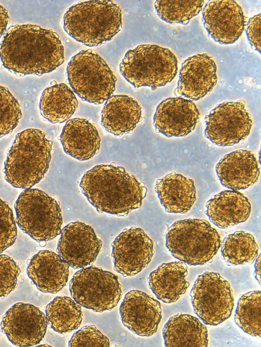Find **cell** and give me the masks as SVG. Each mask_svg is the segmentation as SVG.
<instances>
[{"instance_id": "1", "label": "cell", "mask_w": 261, "mask_h": 347, "mask_svg": "<svg viewBox=\"0 0 261 347\" xmlns=\"http://www.w3.org/2000/svg\"><path fill=\"white\" fill-rule=\"evenodd\" d=\"M3 66L23 76L52 72L65 61L64 49L58 34L33 24L10 26L0 43Z\"/></svg>"}, {"instance_id": "2", "label": "cell", "mask_w": 261, "mask_h": 347, "mask_svg": "<svg viewBox=\"0 0 261 347\" xmlns=\"http://www.w3.org/2000/svg\"><path fill=\"white\" fill-rule=\"evenodd\" d=\"M79 186L89 203L100 213L126 216L139 208L147 189L133 175L115 164H101L86 171Z\"/></svg>"}, {"instance_id": "3", "label": "cell", "mask_w": 261, "mask_h": 347, "mask_svg": "<svg viewBox=\"0 0 261 347\" xmlns=\"http://www.w3.org/2000/svg\"><path fill=\"white\" fill-rule=\"evenodd\" d=\"M53 142L40 129L18 133L4 163L5 180L15 188L28 189L39 183L49 168Z\"/></svg>"}, {"instance_id": "4", "label": "cell", "mask_w": 261, "mask_h": 347, "mask_svg": "<svg viewBox=\"0 0 261 347\" xmlns=\"http://www.w3.org/2000/svg\"><path fill=\"white\" fill-rule=\"evenodd\" d=\"M122 14L120 6L112 1L81 2L67 10L63 28L83 44L97 46L111 40L121 30Z\"/></svg>"}, {"instance_id": "5", "label": "cell", "mask_w": 261, "mask_h": 347, "mask_svg": "<svg viewBox=\"0 0 261 347\" xmlns=\"http://www.w3.org/2000/svg\"><path fill=\"white\" fill-rule=\"evenodd\" d=\"M165 238L171 255L190 265L210 262L221 245L217 230L208 221L196 218L176 221L166 230Z\"/></svg>"}, {"instance_id": "6", "label": "cell", "mask_w": 261, "mask_h": 347, "mask_svg": "<svg viewBox=\"0 0 261 347\" xmlns=\"http://www.w3.org/2000/svg\"><path fill=\"white\" fill-rule=\"evenodd\" d=\"M119 71L135 88L147 86L155 89L173 79L177 72V60L167 48L142 44L125 53Z\"/></svg>"}, {"instance_id": "7", "label": "cell", "mask_w": 261, "mask_h": 347, "mask_svg": "<svg viewBox=\"0 0 261 347\" xmlns=\"http://www.w3.org/2000/svg\"><path fill=\"white\" fill-rule=\"evenodd\" d=\"M70 87L83 100L103 103L115 90L117 78L105 61L91 49L73 56L66 69Z\"/></svg>"}, {"instance_id": "8", "label": "cell", "mask_w": 261, "mask_h": 347, "mask_svg": "<svg viewBox=\"0 0 261 347\" xmlns=\"http://www.w3.org/2000/svg\"><path fill=\"white\" fill-rule=\"evenodd\" d=\"M14 208L18 227L33 239L46 242L61 233L63 219L60 204L44 192L25 189Z\"/></svg>"}, {"instance_id": "9", "label": "cell", "mask_w": 261, "mask_h": 347, "mask_svg": "<svg viewBox=\"0 0 261 347\" xmlns=\"http://www.w3.org/2000/svg\"><path fill=\"white\" fill-rule=\"evenodd\" d=\"M69 290L81 306L99 313L113 309L122 296L118 277L94 265L81 269L73 275Z\"/></svg>"}, {"instance_id": "10", "label": "cell", "mask_w": 261, "mask_h": 347, "mask_svg": "<svg viewBox=\"0 0 261 347\" xmlns=\"http://www.w3.org/2000/svg\"><path fill=\"white\" fill-rule=\"evenodd\" d=\"M190 297L194 313L208 326H217L226 321L234 307L230 283L216 272L206 271L199 275Z\"/></svg>"}, {"instance_id": "11", "label": "cell", "mask_w": 261, "mask_h": 347, "mask_svg": "<svg viewBox=\"0 0 261 347\" xmlns=\"http://www.w3.org/2000/svg\"><path fill=\"white\" fill-rule=\"evenodd\" d=\"M205 137L218 146L238 144L250 134V114L243 100L219 104L205 117Z\"/></svg>"}, {"instance_id": "12", "label": "cell", "mask_w": 261, "mask_h": 347, "mask_svg": "<svg viewBox=\"0 0 261 347\" xmlns=\"http://www.w3.org/2000/svg\"><path fill=\"white\" fill-rule=\"evenodd\" d=\"M114 269L124 277H132L150 262L153 242L141 228L132 227L119 234L111 244Z\"/></svg>"}, {"instance_id": "13", "label": "cell", "mask_w": 261, "mask_h": 347, "mask_svg": "<svg viewBox=\"0 0 261 347\" xmlns=\"http://www.w3.org/2000/svg\"><path fill=\"white\" fill-rule=\"evenodd\" d=\"M47 324L46 315L38 307L19 302L5 312L1 329L13 345L32 346L39 344L43 339Z\"/></svg>"}, {"instance_id": "14", "label": "cell", "mask_w": 261, "mask_h": 347, "mask_svg": "<svg viewBox=\"0 0 261 347\" xmlns=\"http://www.w3.org/2000/svg\"><path fill=\"white\" fill-rule=\"evenodd\" d=\"M57 252L74 269L91 265L102 245L90 225L79 221L69 223L62 229Z\"/></svg>"}, {"instance_id": "15", "label": "cell", "mask_w": 261, "mask_h": 347, "mask_svg": "<svg viewBox=\"0 0 261 347\" xmlns=\"http://www.w3.org/2000/svg\"><path fill=\"white\" fill-rule=\"evenodd\" d=\"M202 14L208 35L221 44L234 43L244 30L245 17L241 6L234 1H210Z\"/></svg>"}, {"instance_id": "16", "label": "cell", "mask_w": 261, "mask_h": 347, "mask_svg": "<svg viewBox=\"0 0 261 347\" xmlns=\"http://www.w3.org/2000/svg\"><path fill=\"white\" fill-rule=\"evenodd\" d=\"M123 325L134 333L149 337L157 331L162 318L160 302L143 291H129L119 308Z\"/></svg>"}, {"instance_id": "17", "label": "cell", "mask_w": 261, "mask_h": 347, "mask_svg": "<svg viewBox=\"0 0 261 347\" xmlns=\"http://www.w3.org/2000/svg\"><path fill=\"white\" fill-rule=\"evenodd\" d=\"M199 118V112L192 100L170 97L157 106L153 124L157 132L167 138L185 137L195 129Z\"/></svg>"}, {"instance_id": "18", "label": "cell", "mask_w": 261, "mask_h": 347, "mask_svg": "<svg viewBox=\"0 0 261 347\" xmlns=\"http://www.w3.org/2000/svg\"><path fill=\"white\" fill-rule=\"evenodd\" d=\"M217 82V66L207 54L188 58L181 64L174 94L197 101L212 91Z\"/></svg>"}, {"instance_id": "19", "label": "cell", "mask_w": 261, "mask_h": 347, "mask_svg": "<svg viewBox=\"0 0 261 347\" xmlns=\"http://www.w3.org/2000/svg\"><path fill=\"white\" fill-rule=\"evenodd\" d=\"M221 184L231 190H245L256 183L260 174L254 154L240 149L225 155L215 168Z\"/></svg>"}, {"instance_id": "20", "label": "cell", "mask_w": 261, "mask_h": 347, "mask_svg": "<svg viewBox=\"0 0 261 347\" xmlns=\"http://www.w3.org/2000/svg\"><path fill=\"white\" fill-rule=\"evenodd\" d=\"M69 268L58 254L49 250H40L29 260L27 273L39 291L56 293L67 283Z\"/></svg>"}, {"instance_id": "21", "label": "cell", "mask_w": 261, "mask_h": 347, "mask_svg": "<svg viewBox=\"0 0 261 347\" xmlns=\"http://www.w3.org/2000/svg\"><path fill=\"white\" fill-rule=\"evenodd\" d=\"M60 140L64 152L80 161L92 158L98 153L100 146V137L96 127L84 118L68 120Z\"/></svg>"}, {"instance_id": "22", "label": "cell", "mask_w": 261, "mask_h": 347, "mask_svg": "<svg viewBox=\"0 0 261 347\" xmlns=\"http://www.w3.org/2000/svg\"><path fill=\"white\" fill-rule=\"evenodd\" d=\"M205 213L210 221L221 229H227L245 222L251 207L248 199L234 190L223 191L206 203Z\"/></svg>"}, {"instance_id": "23", "label": "cell", "mask_w": 261, "mask_h": 347, "mask_svg": "<svg viewBox=\"0 0 261 347\" xmlns=\"http://www.w3.org/2000/svg\"><path fill=\"white\" fill-rule=\"evenodd\" d=\"M101 115L102 126L117 137L131 133L142 119L141 106L136 100L126 95L110 97Z\"/></svg>"}, {"instance_id": "24", "label": "cell", "mask_w": 261, "mask_h": 347, "mask_svg": "<svg viewBox=\"0 0 261 347\" xmlns=\"http://www.w3.org/2000/svg\"><path fill=\"white\" fill-rule=\"evenodd\" d=\"M154 190L161 205L169 213H186L196 200L194 180L174 172L157 179Z\"/></svg>"}, {"instance_id": "25", "label": "cell", "mask_w": 261, "mask_h": 347, "mask_svg": "<svg viewBox=\"0 0 261 347\" xmlns=\"http://www.w3.org/2000/svg\"><path fill=\"white\" fill-rule=\"evenodd\" d=\"M187 275V266L183 262L163 263L150 273L148 286L158 300L167 304L174 303L190 285Z\"/></svg>"}, {"instance_id": "26", "label": "cell", "mask_w": 261, "mask_h": 347, "mask_svg": "<svg viewBox=\"0 0 261 347\" xmlns=\"http://www.w3.org/2000/svg\"><path fill=\"white\" fill-rule=\"evenodd\" d=\"M164 344L167 347H206L208 332L206 326L191 315L177 313L169 318L163 329Z\"/></svg>"}, {"instance_id": "27", "label": "cell", "mask_w": 261, "mask_h": 347, "mask_svg": "<svg viewBox=\"0 0 261 347\" xmlns=\"http://www.w3.org/2000/svg\"><path fill=\"white\" fill-rule=\"evenodd\" d=\"M41 115L51 123H62L73 115L78 101L71 89L65 84H56L42 92L40 102Z\"/></svg>"}, {"instance_id": "28", "label": "cell", "mask_w": 261, "mask_h": 347, "mask_svg": "<svg viewBox=\"0 0 261 347\" xmlns=\"http://www.w3.org/2000/svg\"><path fill=\"white\" fill-rule=\"evenodd\" d=\"M45 313L50 328L62 334L78 329L83 318L81 306L72 298L64 296L56 297L49 303Z\"/></svg>"}, {"instance_id": "29", "label": "cell", "mask_w": 261, "mask_h": 347, "mask_svg": "<svg viewBox=\"0 0 261 347\" xmlns=\"http://www.w3.org/2000/svg\"><path fill=\"white\" fill-rule=\"evenodd\" d=\"M221 256L229 265L252 263L258 254V247L253 235L237 231L226 235L221 249Z\"/></svg>"}, {"instance_id": "30", "label": "cell", "mask_w": 261, "mask_h": 347, "mask_svg": "<svg viewBox=\"0 0 261 347\" xmlns=\"http://www.w3.org/2000/svg\"><path fill=\"white\" fill-rule=\"evenodd\" d=\"M261 292L249 291L239 298L234 314L236 324L245 333L260 337Z\"/></svg>"}, {"instance_id": "31", "label": "cell", "mask_w": 261, "mask_h": 347, "mask_svg": "<svg viewBox=\"0 0 261 347\" xmlns=\"http://www.w3.org/2000/svg\"><path fill=\"white\" fill-rule=\"evenodd\" d=\"M202 0H158L154 4L159 17L170 24H187L202 10Z\"/></svg>"}, {"instance_id": "32", "label": "cell", "mask_w": 261, "mask_h": 347, "mask_svg": "<svg viewBox=\"0 0 261 347\" xmlns=\"http://www.w3.org/2000/svg\"><path fill=\"white\" fill-rule=\"evenodd\" d=\"M22 116L17 100L7 88L0 85V138L17 126Z\"/></svg>"}, {"instance_id": "33", "label": "cell", "mask_w": 261, "mask_h": 347, "mask_svg": "<svg viewBox=\"0 0 261 347\" xmlns=\"http://www.w3.org/2000/svg\"><path fill=\"white\" fill-rule=\"evenodd\" d=\"M17 235L12 210L7 202L0 198V254L14 244Z\"/></svg>"}, {"instance_id": "34", "label": "cell", "mask_w": 261, "mask_h": 347, "mask_svg": "<svg viewBox=\"0 0 261 347\" xmlns=\"http://www.w3.org/2000/svg\"><path fill=\"white\" fill-rule=\"evenodd\" d=\"M20 273L18 263L12 258L0 255V298L7 297L15 289Z\"/></svg>"}, {"instance_id": "35", "label": "cell", "mask_w": 261, "mask_h": 347, "mask_svg": "<svg viewBox=\"0 0 261 347\" xmlns=\"http://www.w3.org/2000/svg\"><path fill=\"white\" fill-rule=\"evenodd\" d=\"M68 346H110L108 338L93 325H86L74 333L69 340Z\"/></svg>"}, {"instance_id": "36", "label": "cell", "mask_w": 261, "mask_h": 347, "mask_svg": "<svg viewBox=\"0 0 261 347\" xmlns=\"http://www.w3.org/2000/svg\"><path fill=\"white\" fill-rule=\"evenodd\" d=\"M261 14L251 17L248 22L246 35L251 47L260 53Z\"/></svg>"}, {"instance_id": "37", "label": "cell", "mask_w": 261, "mask_h": 347, "mask_svg": "<svg viewBox=\"0 0 261 347\" xmlns=\"http://www.w3.org/2000/svg\"><path fill=\"white\" fill-rule=\"evenodd\" d=\"M9 19L7 10L0 5V38L6 31Z\"/></svg>"}, {"instance_id": "38", "label": "cell", "mask_w": 261, "mask_h": 347, "mask_svg": "<svg viewBox=\"0 0 261 347\" xmlns=\"http://www.w3.org/2000/svg\"><path fill=\"white\" fill-rule=\"evenodd\" d=\"M254 264V275L256 280L260 284V255L257 256Z\"/></svg>"}]
</instances>
